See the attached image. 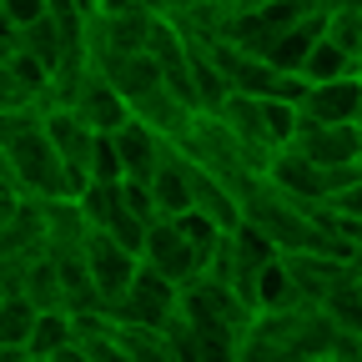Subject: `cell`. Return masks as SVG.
I'll use <instances>...</instances> for the list:
<instances>
[{"label":"cell","instance_id":"ba28073f","mask_svg":"<svg viewBox=\"0 0 362 362\" xmlns=\"http://www.w3.org/2000/svg\"><path fill=\"white\" fill-rule=\"evenodd\" d=\"M71 111L81 116V126H90L96 136H116L126 121H131V106L116 96V90L96 76V66H90L76 86V96H71Z\"/></svg>","mask_w":362,"mask_h":362},{"label":"cell","instance_id":"3957f363","mask_svg":"<svg viewBox=\"0 0 362 362\" xmlns=\"http://www.w3.org/2000/svg\"><path fill=\"white\" fill-rule=\"evenodd\" d=\"M40 131H45V141L56 146L66 176H71V192L81 197L86 192V181H90V151H96V131L81 126V116L71 106H45L40 111Z\"/></svg>","mask_w":362,"mask_h":362},{"label":"cell","instance_id":"44dd1931","mask_svg":"<svg viewBox=\"0 0 362 362\" xmlns=\"http://www.w3.org/2000/svg\"><path fill=\"white\" fill-rule=\"evenodd\" d=\"M352 131H357V136H362V106H357V116H352Z\"/></svg>","mask_w":362,"mask_h":362},{"label":"cell","instance_id":"9c48e42d","mask_svg":"<svg viewBox=\"0 0 362 362\" xmlns=\"http://www.w3.org/2000/svg\"><path fill=\"white\" fill-rule=\"evenodd\" d=\"M131 121H141L146 131H156L166 146H181V141H187V131L197 126V111L181 96H171L166 86H156V90H146V96L131 106Z\"/></svg>","mask_w":362,"mask_h":362},{"label":"cell","instance_id":"7c38bea8","mask_svg":"<svg viewBox=\"0 0 362 362\" xmlns=\"http://www.w3.org/2000/svg\"><path fill=\"white\" fill-rule=\"evenodd\" d=\"M146 192H151L161 221H176V216H187V211H192V176H187V156H181L176 146H166L156 176L146 181Z\"/></svg>","mask_w":362,"mask_h":362},{"label":"cell","instance_id":"d6986e66","mask_svg":"<svg viewBox=\"0 0 362 362\" xmlns=\"http://www.w3.org/2000/svg\"><path fill=\"white\" fill-rule=\"evenodd\" d=\"M51 11H45V0H0V21H6L11 30H25L35 21H45Z\"/></svg>","mask_w":362,"mask_h":362},{"label":"cell","instance_id":"5b68a950","mask_svg":"<svg viewBox=\"0 0 362 362\" xmlns=\"http://www.w3.org/2000/svg\"><path fill=\"white\" fill-rule=\"evenodd\" d=\"M141 267L161 272V277L171 287H187L192 277H202V267H197V252L192 242L181 237V226L176 221H151L146 226V242H141Z\"/></svg>","mask_w":362,"mask_h":362},{"label":"cell","instance_id":"277c9868","mask_svg":"<svg viewBox=\"0 0 362 362\" xmlns=\"http://www.w3.org/2000/svg\"><path fill=\"white\" fill-rule=\"evenodd\" d=\"M81 252H86V277H90V287H96L106 317H111V307L126 297V287H131V277H136V267H141V257H131V252H126L121 242H111L106 232H86Z\"/></svg>","mask_w":362,"mask_h":362},{"label":"cell","instance_id":"7a4b0ae2","mask_svg":"<svg viewBox=\"0 0 362 362\" xmlns=\"http://www.w3.org/2000/svg\"><path fill=\"white\" fill-rule=\"evenodd\" d=\"M176 302H181V287H171L151 267H136L126 297L111 307V322H121V327H156L161 332L176 317Z\"/></svg>","mask_w":362,"mask_h":362},{"label":"cell","instance_id":"7402d4cb","mask_svg":"<svg viewBox=\"0 0 362 362\" xmlns=\"http://www.w3.org/2000/svg\"><path fill=\"white\" fill-rule=\"evenodd\" d=\"M11 211H16V206H0V221H6V216H11Z\"/></svg>","mask_w":362,"mask_h":362},{"label":"cell","instance_id":"30bf717a","mask_svg":"<svg viewBox=\"0 0 362 362\" xmlns=\"http://www.w3.org/2000/svg\"><path fill=\"white\" fill-rule=\"evenodd\" d=\"M90 66H96V76L116 90L126 106H136V101L146 96V90L161 86V71H156V61H151L146 51H131V56H101V61H90Z\"/></svg>","mask_w":362,"mask_h":362},{"label":"cell","instance_id":"4fadbf2b","mask_svg":"<svg viewBox=\"0 0 362 362\" xmlns=\"http://www.w3.org/2000/svg\"><path fill=\"white\" fill-rule=\"evenodd\" d=\"M297 307H307V302H302V292H297V282H292L287 262L272 257V262L257 272V282H252V312H257V317H277V312H297Z\"/></svg>","mask_w":362,"mask_h":362},{"label":"cell","instance_id":"6da1fadb","mask_svg":"<svg viewBox=\"0 0 362 362\" xmlns=\"http://www.w3.org/2000/svg\"><path fill=\"white\" fill-rule=\"evenodd\" d=\"M0 151H6L11 176H16V187H21L25 202H76L71 176H66L56 146L45 141L40 121L25 126V131H16V136H6V141H0Z\"/></svg>","mask_w":362,"mask_h":362},{"label":"cell","instance_id":"9a60e30c","mask_svg":"<svg viewBox=\"0 0 362 362\" xmlns=\"http://www.w3.org/2000/svg\"><path fill=\"white\" fill-rule=\"evenodd\" d=\"M302 86H322V81H347V76H357V61L352 56H342L332 40H317L312 51H307V61H302Z\"/></svg>","mask_w":362,"mask_h":362},{"label":"cell","instance_id":"d4e9b609","mask_svg":"<svg viewBox=\"0 0 362 362\" xmlns=\"http://www.w3.org/2000/svg\"><path fill=\"white\" fill-rule=\"evenodd\" d=\"M25 362H35V357H25Z\"/></svg>","mask_w":362,"mask_h":362},{"label":"cell","instance_id":"e0dca14e","mask_svg":"<svg viewBox=\"0 0 362 362\" xmlns=\"http://www.w3.org/2000/svg\"><path fill=\"white\" fill-rule=\"evenodd\" d=\"M30 327H35V307H30L21 292L0 297V347H21V352H25Z\"/></svg>","mask_w":362,"mask_h":362},{"label":"cell","instance_id":"8fae6325","mask_svg":"<svg viewBox=\"0 0 362 362\" xmlns=\"http://www.w3.org/2000/svg\"><path fill=\"white\" fill-rule=\"evenodd\" d=\"M111 146H116V156H121V181H146L156 176V166H161V156H166V141L156 131H146L141 121H126L116 136H111Z\"/></svg>","mask_w":362,"mask_h":362},{"label":"cell","instance_id":"cb8c5ba5","mask_svg":"<svg viewBox=\"0 0 362 362\" xmlns=\"http://www.w3.org/2000/svg\"><path fill=\"white\" fill-rule=\"evenodd\" d=\"M357 81H362V66H357Z\"/></svg>","mask_w":362,"mask_h":362},{"label":"cell","instance_id":"8992f818","mask_svg":"<svg viewBox=\"0 0 362 362\" xmlns=\"http://www.w3.org/2000/svg\"><path fill=\"white\" fill-rule=\"evenodd\" d=\"M287 146L327 176V171H342V166L357 161L362 136H357L352 126H312V121H297V136H292Z\"/></svg>","mask_w":362,"mask_h":362},{"label":"cell","instance_id":"ffe728a7","mask_svg":"<svg viewBox=\"0 0 362 362\" xmlns=\"http://www.w3.org/2000/svg\"><path fill=\"white\" fill-rule=\"evenodd\" d=\"M116 192H121V206H126L136 221H146V226H151V221H161V216H156V202H151V192L141 187V181H121Z\"/></svg>","mask_w":362,"mask_h":362},{"label":"cell","instance_id":"2e32d148","mask_svg":"<svg viewBox=\"0 0 362 362\" xmlns=\"http://www.w3.org/2000/svg\"><path fill=\"white\" fill-rule=\"evenodd\" d=\"M322 40H332L342 56H352L362 66V16H357V6H332L322 16Z\"/></svg>","mask_w":362,"mask_h":362},{"label":"cell","instance_id":"5bb4252c","mask_svg":"<svg viewBox=\"0 0 362 362\" xmlns=\"http://www.w3.org/2000/svg\"><path fill=\"white\" fill-rule=\"evenodd\" d=\"M76 342V317L71 312H35V327H30V342H25V357H56L61 347Z\"/></svg>","mask_w":362,"mask_h":362},{"label":"cell","instance_id":"52a82bcc","mask_svg":"<svg viewBox=\"0 0 362 362\" xmlns=\"http://www.w3.org/2000/svg\"><path fill=\"white\" fill-rule=\"evenodd\" d=\"M362 106V81L347 76V81H322V86H302V101H297V116L312 121V126H352Z\"/></svg>","mask_w":362,"mask_h":362},{"label":"cell","instance_id":"ac0fdd59","mask_svg":"<svg viewBox=\"0 0 362 362\" xmlns=\"http://www.w3.org/2000/svg\"><path fill=\"white\" fill-rule=\"evenodd\" d=\"M90 181L96 187H121V156L111 146V136H96V151H90ZM86 181V187H90Z\"/></svg>","mask_w":362,"mask_h":362},{"label":"cell","instance_id":"603a6c76","mask_svg":"<svg viewBox=\"0 0 362 362\" xmlns=\"http://www.w3.org/2000/svg\"><path fill=\"white\" fill-rule=\"evenodd\" d=\"M352 166H357V176H362V151H357V161H352Z\"/></svg>","mask_w":362,"mask_h":362}]
</instances>
